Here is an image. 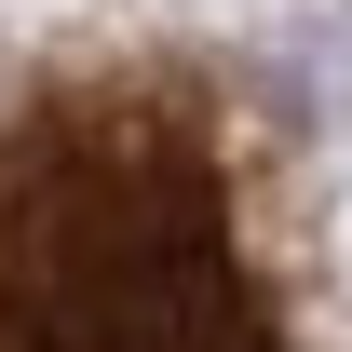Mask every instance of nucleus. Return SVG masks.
I'll use <instances>...</instances> for the list:
<instances>
[{
	"label": "nucleus",
	"instance_id": "f257e3e1",
	"mask_svg": "<svg viewBox=\"0 0 352 352\" xmlns=\"http://www.w3.org/2000/svg\"><path fill=\"white\" fill-rule=\"evenodd\" d=\"M0 352H298L230 95L190 54L0 95Z\"/></svg>",
	"mask_w": 352,
	"mask_h": 352
}]
</instances>
